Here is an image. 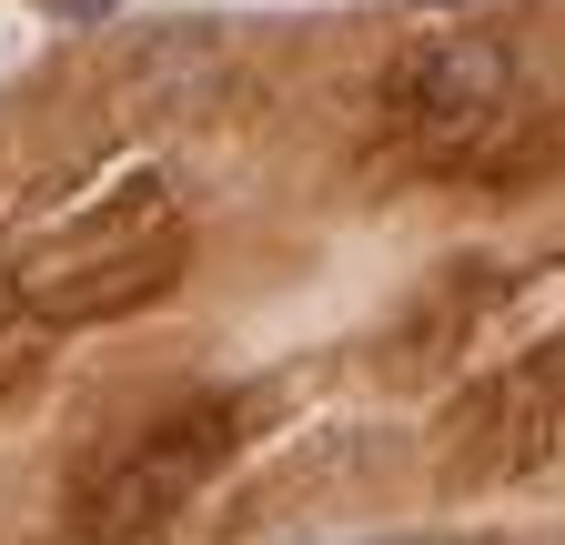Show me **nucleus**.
Returning a JSON list of instances; mask_svg holds the SVG:
<instances>
[]
</instances>
